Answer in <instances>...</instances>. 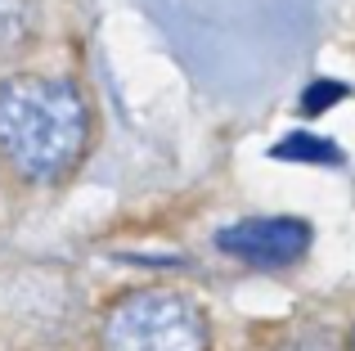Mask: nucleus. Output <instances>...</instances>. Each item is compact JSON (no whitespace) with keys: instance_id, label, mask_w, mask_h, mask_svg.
I'll return each instance as SVG.
<instances>
[{"instance_id":"obj_1","label":"nucleus","mask_w":355,"mask_h":351,"mask_svg":"<svg viewBox=\"0 0 355 351\" xmlns=\"http://www.w3.org/2000/svg\"><path fill=\"white\" fill-rule=\"evenodd\" d=\"M90 117L77 86L59 77H18L0 81V153L27 180H54L81 158Z\"/></svg>"},{"instance_id":"obj_2","label":"nucleus","mask_w":355,"mask_h":351,"mask_svg":"<svg viewBox=\"0 0 355 351\" xmlns=\"http://www.w3.org/2000/svg\"><path fill=\"white\" fill-rule=\"evenodd\" d=\"M104 351H207V320L171 289H135L108 307Z\"/></svg>"},{"instance_id":"obj_3","label":"nucleus","mask_w":355,"mask_h":351,"mask_svg":"<svg viewBox=\"0 0 355 351\" xmlns=\"http://www.w3.org/2000/svg\"><path fill=\"white\" fill-rule=\"evenodd\" d=\"M216 248L248 266H257V271H284V266L306 257L311 225L297 216H252V221H234V225L220 230Z\"/></svg>"},{"instance_id":"obj_4","label":"nucleus","mask_w":355,"mask_h":351,"mask_svg":"<svg viewBox=\"0 0 355 351\" xmlns=\"http://www.w3.org/2000/svg\"><path fill=\"white\" fill-rule=\"evenodd\" d=\"M41 36V5L36 0H0V63L32 50Z\"/></svg>"},{"instance_id":"obj_5","label":"nucleus","mask_w":355,"mask_h":351,"mask_svg":"<svg viewBox=\"0 0 355 351\" xmlns=\"http://www.w3.org/2000/svg\"><path fill=\"white\" fill-rule=\"evenodd\" d=\"M275 158H293V162H338L342 153L329 140H315L311 131H293L288 140L275 144Z\"/></svg>"},{"instance_id":"obj_6","label":"nucleus","mask_w":355,"mask_h":351,"mask_svg":"<svg viewBox=\"0 0 355 351\" xmlns=\"http://www.w3.org/2000/svg\"><path fill=\"white\" fill-rule=\"evenodd\" d=\"M342 95H347V86H338V81H329V86H324V81H320V86H311V99H306V113H320V108L324 104H338V99Z\"/></svg>"},{"instance_id":"obj_7","label":"nucleus","mask_w":355,"mask_h":351,"mask_svg":"<svg viewBox=\"0 0 355 351\" xmlns=\"http://www.w3.org/2000/svg\"><path fill=\"white\" fill-rule=\"evenodd\" d=\"M347 351H355V334H351V343H347Z\"/></svg>"}]
</instances>
